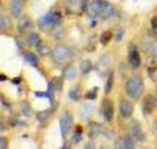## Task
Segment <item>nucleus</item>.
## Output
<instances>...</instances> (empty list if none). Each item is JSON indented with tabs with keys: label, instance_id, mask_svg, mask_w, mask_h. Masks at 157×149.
I'll return each mask as SVG.
<instances>
[{
	"label": "nucleus",
	"instance_id": "nucleus-39",
	"mask_svg": "<svg viewBox=\"0 0 157 149\" xmlns=\"http://www.w3.org/2000/svg\"><path fill=\"white\" fill-rule=\"evenodd\" d=\"M155 98L157 99V90L155 91Z\"/></svg>",
	"mask_w": 157,
	"mask_h": 149
},
{
	"label": "nucleus",
	"instance_id": "nucleus-25",
	"mask_svg": "<svg viewBox=\"0 0 157 149\" xmlns=\"http://www.w3.org/2000/svg\"><path fill=\"white\" fill-rule=\"evenodd\" d=\"M49 115H50V110H44V111L39 112L37 114V119L40 122H44V120H47Z\"/></svg>",
	"mask_w": 157,
	"mask_h": 149
},
{
	"label": "nucleus",
	"instance_id": "nucleus-31",
	"mask_svg": "<svg viewBox=\"0 0 157 149\" xmlns=\"http://www.w3.org/2000/svg\"><path fill=\"white\" fill-rule=\"evenodd\" d=\"M84 149H96V146H95V144H94L93 142H88V143L85 144Z\"/></svg>",
	"mask_w": 157,
	"mask_h": 149
},
{
	"label": "nucleus",
	"instance_id": "nucleus-33",
	"mask_svg": "<svg viewBox=\"0 0 157 149\" xmlns=\"http://www.w3.org/2000/svg\"><path fill=\"white\" fill-rule=\"evenodd\" d=\"M4 130H5V124H4L3 120L0 119V131H2Z\"/></svg>",
	"mask_w": 157,
	"mask_h": 149
},
{
	"label": "nucleus",
	"instance_id": "nucleus-24",
	"mask_svg": "<svg viewBox=\"0 0 157 149\" xmlns=\"http://www.w3.org/2000/svg\"><path fill=\"white\" fill-rule=\"evenodd\" d=\"M69 96L73 100H78L81 97V92L77 88H72L69 92Z\"/></svg>",
	"mask_w": 157,
	"mask_h": 149
},
{
	"label": "nucleus",
	"instance_id": "nucleus-6",
	"mask_svg": "<svg viewBox=\"0 0 157 149\" xmlns=\"http://www.w3.org/2000/svg\"><path fill=\"white\" fill-rule=\"evenodd\" d=\"M17 28L20 33L26 34V33H31L32 30L33 29V22L28 15H23L19 20Z\"/></svg>",
	"mask_w": 157,
	"mask_h": 149
},
{
	"label": "nucleus",
	"instance_id": "nucleus-13",
	"mask_svg": "<svg viewBox=\"0 0 157 149\" xmlns=\"http://www.w3.org/2000/svg\"><path fill=\"white\" fill-rule=\"evenodd\" d=\"M131 131H132V135L136 140L143 141L145 139V133L142 131V128H141V126H140V124L139 122H136V123L133 124Z\"/></svg>",
	"mask_w": 157,
	"mask_h": 149
},
{
	"label": "nucleus",
	"instance_id": "nucleus-36",
	"mask_svg": "<svg viewBox=\"0 0 157 149\" xmlns=\"http://www.w3.org/2000/svg\"><path fill=\"white\" fill-rule=\"evenodd\" d=\"M60 149H70V145L68 143H65Z\"/></svg>",
	"mask_w": 157,
	"mask_h": 149
},
{
	"label": "nucleus",
	"instance_id": "nucleus-8",
	"mask_svg": "<svg viewBox=\"0 0 157 149\" xmlns=\"http://www.w3.org/2000/svg\"><path fill=\"white\" fill-rule=\"evenodd\" d=\"M157 107V99L151 95H148L142 101V110L146 115L151 114Z\"/></svg>",
	"mask_w": 157,
	"mask_h": 149
},
{
	"label": "nucleus",
	"instance_id": "nucleus-1",
	"mask_svg": "<svg viewBox=\"0 0 157 149\" xmlns=\"http://www.w3.org/2000/svg\"><path fill=\"white\" fill-rule=\"evenodd\" d=\"M72 57L71 49L65 45H58L52 51V59L53 61L59 66L66 65Z\"/></svg>",
	"mask_w": 157,
	"mask_h": 149
},
{
	"label": "nucleus",
	"instance_id": "nucleus-19",
	"mask_svg": "<svg viewBox=\"0 0 157 149\" xmlns=\"http://www.w3.org/2000/svg\"><path fill=\"white\" fill-rule=\"evenodd\" d=\"M80 69L82 74H87L92 70L93 64L89 59H83L80 64Z\"/></svg>",
	"mask_w": 157,
	"mask_h": 149
},
{
	"label": "nucleus",
	"instance_id": "nucleus-34",
	"mask_svg": "<svg viewBox=\"0 0 157 149\" xmlns=\"http://www.w3.org/2000/svg\"><path fill=\"white\" fill-rule=\"evenodd\" d=\"M123 34H124V31L122 30V31H121V33H117V41H118V40H121Z\"/></svg>",
	"mask_w": 157,
	"mask_h": 149
},
{
	"label": "nucleus",
	"instance_id": "nucleus-7",
	"mask_svg": "<svg viewBox=\"0 0 157 149\" xmlns=\"http://www.w3.org/2000/svg\"><path fill=\"white\" fill-rule=\"evenodd\" d=\"M59 125H60L62 136L65 138L68 134V132L70 131L71 127H72V117L68 112H66L65 114H63L60 117Z\"/></svg>",
	"mask_w": 157,
	"mask_h": 149
},
{
	"label": "nucleus",
	"instance_id": "nucleus-30",
	"mask_svg": "<svg viewBox=\"0 0 157 149\" xmlns=\"http://www.w3.org/2000/svg\"><path fill=\"white\" fill-rule=\"evenodd\" d=\"M151 29H152V32H153L154 35L157 36V17H153L151 19Z\"/></svg>",
	"mask_w": 157,
	"mask_h": 149
},
{
	"label": "nucleus",
	"instance_id": "nucleus-2",
	"mask_svg": "<svg viewBox=\"0 0 157 149\" xmlns=\"http://www.w3.org/2000/svg\"><path fill=\"white\" fill-rule=\"evenodd\" d=\"M143 90L142 79L139 76L130 77L126 84V93L132 99H138Z\"/></svg>",
	"mask_w": 157,
	"mask_h": 149
},
{
	"label": "nucleus",
	"instance_id": "nucleus-23",
	"mask_svg": "<svg viewBox=\"0 0 157 149\" xmlns=\"http://www.w3.org/2000/svg\"><path fill=\"white\" fill-rule=\"evenodd\" d=\"M36 48H37L38 52H39L41 55H43V56H46V55H48L49 52H50L49 47H48L44 43H43V41L36 46Z\"/></svg>",
	"mask_w": 157,
	"mask_h": 149
},
{
	"label": "nucleus",
	"instance_id": "nucleus-28",
	"mask_svg": "<svg viewBox=\"0 0 157 149\" xmlns=\"http://www.w3.org/2000/svg\"><path fill=\"white\" fill-rule=\"evenodd\" d=\"M156 69H157V62L155 60H152L151 64H149L148 66V73L152 74L156 71Z\"/></svg>",
	"mask_w": 157,
	"mask_h": 149
},
{
	"label": "nucleus",
	"instance_id": "nucleus-11",
	"mask_svg": "<svg viewBox=\"0 0 157 149\" xmlns=\"http://www.w3.org/2000/svg\"><path fill=\"white\" fill-rule=\"evenodd\" d=\"M128 62L130 66L134 69H138L140 66V63H141L140 56L139 51L135 47L130 48L128 51Z\"/></svg>",
	"mask_w": 157,
	"mask_h": 149
},
{
	"label": "nucleus",
	"instance_id": "nucleus-14",
	"mask_svg": "<svg viewBox=\"0 0 157 149\" xmlns=\"http://www.w3.org/2000/svg\"><path fill=\"white\" fill-rule=\"evenodd\" d=\"M51 36L56 39V40H60V39H63L64 36H65V31H64V28L62 25H60L59 23L56 24V26H54L52 29H51V33H50Z\"/></svg>",
	"mask_w": 157,
	"mask_h": 149
},
{
	"label": "nucleus",
	"instance_id": "nucleus-16",
	"mask_svg": "<svg viewBox=\"0 0 157 149\" xmlns=\"http://www.w3.org/2000/svg\"><path fill=\"white\" fill-rule=\"evenodd\" d=\"M122 146H123V149H135L133 138L129 134L124 135L122 139Z\"/></svg>",
	"mask_w": 157,
	"mask_h": 149
},
{
	"label": "nucleus",
	"instance_id": "nucleus-10",
	"mask_svg": "<svg viewBox=\"0 0 157 149\" xmlns=\"http://www.w3.org/2000/svg\"><path fill=\"white\" fill-rule=\"evenodd\" d=\"M133 110H134V107L132 102L127 99L121 100V102L119 103V112L123 118H129L132 115Z\"/></svg>",
	"mask_w": 157,
	"mask_h": 149
},
{
	"label": "nucleus",
	"instance_id": "nucleus-4",
	"mask_svg": "<svg viewBox=\"0 0 157 149\" xmlns=\"http://www.w3.org/2000/svg\"><path fill=\"white\" fill-rule=\"evenodd\" d=\"M64 5L67 11L71 14H81L87 8L85 0H65Z\"/></svg>",
	"mask_w": 157,
	"mask_h": 149
},
{
	"label": "nucleus",
	"instance_id": "nucleus-29",
	"mask_svg": "<svg viewBox=\"0 0 157 149\" xmlns=\"http://www.w3.org/2000/svg\"><path fill=\"white\" fill-rule=\"evenodd\" d=\"M9 145L8 139L4 136H0V148L1 149H7Z\"/></svg>",
	"mask_w": 157,
	"mask_h": 149
},
{
	"label": "nucleus",
	"instance_id": "nucleus-35",
	"mask_svg": "<svg viewBox=\"0 0 157 149\" xmlns=\"http://www.w3.org/2000/svg\"><path fill=\"white\" fill-rule=\"evenodd\" d=\"M7 80V77L5 75H2V74H0V82H5Z\"/></svg>",
	"mask_w": 157,
	"mask_h": 149
},
{
	"label": "nucleus",
	"instance_id": "nucleus-18",
	"mask_svg": "<svg viewBox=\"0 0 157 149\" xmlns=\"http://www.w3.org/2000/svg\"><path fill=\"white\" fill-rule=\"evenodd\" d=\"M76 74H77V71H76L75 67H73V66H67L65 69L64 72H63V76L67 80H72V79H74L76 77Z\"/></svg>",
	"mask_w": 157,
	"mask_h": 149
},
{
	"label": "nucleus",
	"instance_id": "nucleus-21",
	"mask_svg": "<svg viewBox=\"0 0 157 149\" xmlns=\"http://www.w3.org/2000/svg\"><path fill=\"white\" fill-rule=\"evenodd\" d=\"M113 38V33L111 31H105L100 36V43L103 45H107Z\"/></svg>",
	"mask_w": 157,
	"mask_h": 149
},
{
	"label": "nucleus",
	"instance_id": "nucleus-38",
	"mask_svg": "<svg viewBox=\"0 0 157 149\" xmlns=\"http://www.w3.org/2000/svg\"><path fill=\"white\" fill-rule=\"evenodd\" d=\"M154 125H155V126H154V127H155V131H156V133H157V120L155 121V124H154Z\"/></svg>",
	"mask_w": 157,
	"mask_h": 149
},
{
	"label": "nucleus",
	"instance_id": "nucleus-32",
	"mask_svg": "<svg viewBox=\"0 0 157 149\" xmlns=\"http://www.w3.org/2000/svg\"><path fill=\"white\" fill-rule=\"evenodd\" d=\"M7 27V22L4 17H0V29H4Z\"/></svg>",
	"mask_w": 157,
	"mask_h": 149
},
{
	"label": "nucleus",
	"instance_id": "nucleus-22",
	"mask_svg": "<svg viewBox=\"0 0 157 149\" xmlns=\"http://www.w3.org/2000/svg\"><path fill=\"white\" fill-rule=\"evenodd\" d=\"M114 81H115V76H114V72H110L109 75L107 77V80H106V84H105V94H109L113 88V85H114Z\"/></svg>",
	"mask_w": 157,
	"mask_h": 149
},
{
	"label": "nucleus",
	"instance_id": "nucleus-12",
	"mask_svg": "<svg viewBox=\"0 0 157 149\" xmlns=\"http://www.w3.org/2000/svg\"><path fill=\"white\" fill-rule=\"evenodd\" d=\"M102 126L101 124L92 121L88 125V135L91 139H95L97 138L100 133H102Z\"/></svg>",
	"mask_w": 157,
	"mask_h": 149
},
{
	"label": "nucleus",
	"instance_id": "nucleus-3",
	"mask_svg": "<svg viewBox=\"0 0 157 149\" xmlns=\"http://www.w3.org/2000/svg\"><path fill=\"white\" fill-rule=\"evenodd\" d=\"M60 20H61V14L56 10H51L39 19L38 24L41 29L51 30L54 26L59 23Z\"/></svg>",
	"mask_w": 157,
	"mask_h": 149
},
{
	"label": "nucleus",
	"instance_id": "nucleus-26",
	"mask_svg": "<svg viewBox=\"0 0 157 149\" xmlns=\"http://www.w3.org/2000/svg\"><path fill=\"white\" fill-rule=\"evenodd\" d=\"M21 111L23 112V114L28 115V116L31 114V111H32L31 107H30L29 103H27V102H23V103L21 105Z\"/></svg>",
	"mask_w": 157,
	"mask_h": 149
},
{
	"label": "nucleus",
	"instance_id": "nucleus-37",
	"mask_svg": "<svg viewBox=\"0 0 157 149\" xmlns=\"http://www.w3.org/2000/svg\"><path fill=\"white\" fill-rule=\"evenodd\" d=\"M17 81H20V79H19V78H18V79H14V80H13V83H14V84H19V82H17Z\"/></svg>",
	"mask_w": 157,
	"mask_h": 149
},
{
	"label": "nucleus",
	"instance_id": "nucleus-40",
	"mask_svg": "<svg viewBox=\"0 0 157 149\" xmlns=\"http://www.w3.org/2000/svg\"><path fill=\"white\" fill-rule=\"evenodd\" d=\"M101 149H107V148H106V147H105V146H102V147H101Z\"/></svg>",
	"mask_w": 157,
	"mask_h": 149
},
{
	"label": "nucleus",
	"instance_id": "nucleus-9",
	"mask_svg": "<svg viewBox=\"0 0 157 149\" xmlns=\"http://www.w3.org/2000/svg\"><path fill=\"white\" fill-rule=\"evenodd\" d=\"M102 108H103V115L105 120L106 121H112V120L114 119V112H115L113 101H111L108 98L104 99Z\"/></svg>",
	"mask_w": 157,
	"mask_h": 149
},
{
	"label": "nucleus",
	"instance_id": "nucleus-27",
	"mask_svg": "<svg viewBox=\"0 0 157 149\" xmlns=\"http://www.w3.org/2000/svg\"><path fill=\"white\" fill-rule=\"evenodd\" d=\"M97 92H98V87H94V89H92L86 94L85 97L88 99H94L97 96Z\"/></svg>",
	"mask_w": 157,
	"mask_h": 149
},
{
	"label": "nucleus",
	"instance_id": "nucleus-5",
	"mask_svg": "<svg viewBox=\"0 0 157 149\" xmlns=\"http://www.w3.org/2000/svg\"><path fill=\"white\" fill-rule=\"evenodd\" d=\"M105 0H92L87 5L86 11L91 18H97L102 15Z\"/></svg>",
	"mask_w": 157,
	"mask_h": 149
},
{
	"label": "nucleus",
	"instance_id": "nucleus-20",
	"mask_svg": "<svg viewBox=\"0 0 157 149\" xmlns=\"http://www.w3.org/2000/svg\"><path fill=\"white\" fill-rule=\"evenodd\" d=\"M41 42H42V40H41V37H40L39 33H31L29 34V36H28V43L31 45L37 46Z\"/></svg>",
	"mask_w": 157,
	"mask_h": 149
},
{
	"label": "nucleus",
	"instance_id": "nucleus-15",
	"mask_svg": "<svg viewBox=\"0 0 157 149\" xmlns=\"http://www.w3.org/2000/svg\"><path fill=\"white\" fill-rule=\"evenodd\" d=\"M23 57H24V59L29 62L30 64H32L33 66H37L38 63H39V58L38 57L33 53V52H30V51H27L23 54Z\"/></svg>",
	"mask_w": 157,
	"mask_h": 149
},
{
	"label": "nucleus",
	"instance_id": "nucleus-17",
	"mask_svg": "<svg viewBox=\"0 0 157 149\" xmlns=\"http://www.w3.org/2000/svg\"><path fill=\"white\" fill-rule=\"evenodd\" d=\"M10 11L13 14L14 17H19L21 12V4L18 1V0H13L10 3Z\"/></svg>",
	"mask_w": 157,
	"mask_h": 149
}]
</instances>
